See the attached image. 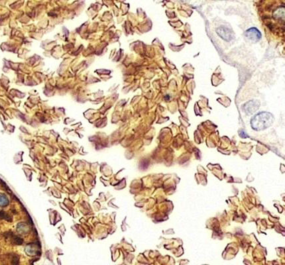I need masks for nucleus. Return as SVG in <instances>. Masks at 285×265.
<instances>
[{
  "mask_svg": "<svg viewBox=\"0 0 285 265\" xmlns=\"http://www.w3.org/2000/svg\"><path fill=\"white\" fill-rule=\"evenodd\" d=\"M239 135H240L241 136H242V138H247V135H246L244 131H240Z\"/></svg>",
  "mask_w": 285,
  "mask_h": 265,
  "instance_id": "7",
  "label": "nucleus"
},
{
  "mask_svg": "<svg viewBox=\"0 0 285 265\" xmlns=\"http://www.w3.org/2000/svg\"><path fill=\"white\" fill-rule=\"evenodd\" d=\"M216 31H217V33L219 36L225 40H226V41H230L234 38L233 32L228 28H226V27H219L216 30Z\"/></svg>",
  "mask_w": 285,
  "mask_h": 265,
  "instance_id": "3",
  "label": "nucleus"
},
{
  "mask_svg": "<svg viewBox=\"0 0 285 265\" xmlns=\"http://www.w3.org/2000/svg\"><path fill=\"white\" fill-rule=\"evenodd\" d=\"M245 35L248 39L253 40V41H259L261 38V32L255 27L247 30Z\"/></svg>",
  "mask_w": 285,
  "mask_h": 265,
  "instance_id": "4",
  "label": "nucleus"
},
{
  "mask_svg": "<svg viewBox=\"0 0 285 265\" xmlns=\"http://www.w3.org/2000/svg\"><path fill=\"white\" fill-rule=\"evenodd\" d=\"M0 219L2 220V219H4V220H6L7 221H11V218L6 213H5L4 212H2L1 211L0 212Z\"/></svg>",
  "mask_w": 285,
  "mask_h": 265,
  "instance_id": "6",
  "label": "nucleus"
},
{
  "mask_svg": "<svg viewBox=\"0 0 285 265\" xmlns=\"http://www.w3.org/2000/svg\"><path fill=\"white\" fill-rule=\"evenodd\" d=\"M260 105L261 104L258 100H251L245 103L243 105V110L247 114L251 115L256 112L259 108Z\"/></svg>",
  "mask_w": 285,
  "mask_h": 265,
  "instance_id": "2",
  "label": "nucleus"
},
{
  "mask_svg": "<svg viewBox=\"0 0 285 265\" xmlns=\"http://www.w3.org/2000/svg\"><path fill=\"white\" fill-rule=\"evenodd\" d=\"M274 122V117L268 112H261L256 114L251 120L252 128L256 131H262L271 127Z\"/></svg>",
  "mask_w": 285,
  "mask_h": 265,
  "instance_id": "1",
  "label": "nucleus"
},
{
  "mask_svg": "<svg viewBox=\"0 0 285 265\" xmlns=\"http://www.w3.org/2000/svg\"><path fill=\"white\" fill-rule=\"evenodd\" d=\"M9 204V200L7 198L4 194H0V206H6Z\"/></svg>",
  "mask_w": 285,
  "mask_h": 265,
  "instance_id": "5",
  "label": "nucleus"
}]
</instances>
